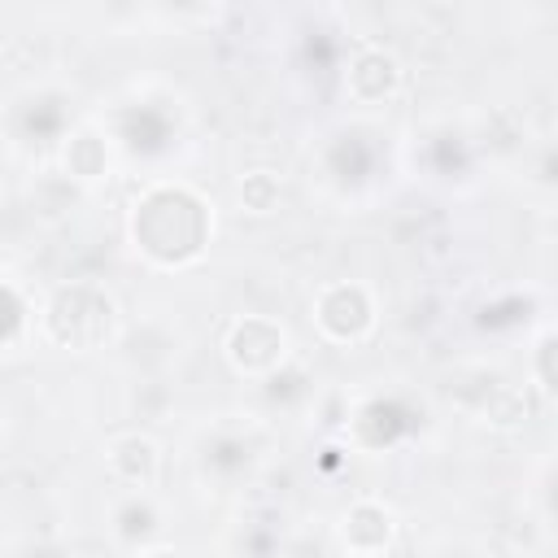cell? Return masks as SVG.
Instances as JSON below:
<instances>
[{"label": "cell", "instance_id": "cell-3", "mask_svg": "<svg viewBox=\"0 0 558 558\" xmlns=\"http://www.w3.org/2000/svg\"><path fill=\"white\" fill-rule=\"evenodd\" d=\"M70 131V96L65 92H26L9 109V135L22 148H48Z\"/></svg>", "mask_w": 558, "mask_h": 558}, {"label": "cell", "instance_id": "cell-13", "mask_svg": "<svg viewBox=\"0 0 558 558\" xmlns=\"http://www.w3.org/2000/svg\"><path fill=\"white\" fill-rule=\"evenodd\" d=\"M65 170L74 179L105 174V135L100 131H74V135H65Z\"/></svg>", "mask_w": 558, "mask_h": 558}, {"label": "cell", "instance_id": "cell-6", "mask_svg": "<svg viewBox=\"0 0 558 558\" xmlns=\"http://www.w3.org/2000/svg\"><path fill=\"white\" fill-rule=\"evenodd\" d=\"M283 349H288V340H283V327L279 323H270V318H240L235 327H231V336H227V357L240 366V371H248V375H270V371H279L283 366Z\"/></svg>", "mask_w": 558, "mask_h": 558}, {"label": "cell", "instance_id": "cell-2", "mask_svg": "<svg viewBox=\"0 0 558 558\" xmlns=\"http://www.w3.org/2000/svg\"><path fill=\"white\" fill-rule=\"evenodd\" d=\"M113 296L96 283H65L44 305V331L65 349H96L113 327Z\"/></svg>", "mask_w": 558, "mask_h": 558}, {"label": "cell", "instance_id": "cell-5", "mask_svg": "<svg viewBox=\"0 0 558 558\" xmlns=\"http://www.w3.org/2000/svg\"><path fill=\"white\" fill-rule=\"evenodd\" d=\"M314 323L327 340H362L375 323V305H371V292L362 283H331L318 292V305H314Z\"/></svg>", "mask_w": 558, "mask_h": 558}, {"label": "cell", "instance_id": "cell-14", "mask_svg": "<svg viewBox=\"0 0 558 558\" xmlns=\"http://www.w3.org/2000/svg\"><path fill=\"white\" fill-rule=\"evenodd\" d=\"M240 201H244L253 214H270V209L279 205V183H275V174H266V170L244 174V183H240Z\"/></svg>", "mask_w": 558, "mask_h": 558}, {"label": "cell", "instance_id": "cell-17", "mask_svg": "<svg viewBox=\"0 0 558 558\" xmlns=\"http://www.w3.org/2000/svg\"><path fill=\"white\" fill-rule=\"evenodd\" d=\"M17 558H65L61 549H52V545H26Z\"/></svg>", "mask_w": 558, "mask_h": 558}, {"label": "cell", "instance_id": "cell-7", "mask_svg": "<svg viewBox=\"0 0 558 558\" xmlns=\"http://www.w3.org/2000/svg\"><path fill=\"white\" fill-rule=\"evenodd\" d=\"M349 423H353V436L366 449H388V445H397L401 436H410L418 427L414 410L401 397H371L366 405H357L349 414Z\"/></svg>", "mask_w": 558, "mask_h": 558}, {"label": "cell", "instance_id": "cell-10", "mask_svg": "<svg viewBox=\"0 0 558 558\" xmlns=\"http://www.w3.org/2000/svg\"><path fill=\"white\" fill-rule=\"evenodd\" d=\"M340 532H344V541L353 545V554H379V549L388 545V536H392V514H388V506H379V501H353V506L344 510Z\"/></svg>", "mask_w": 558, "mask_h": 558}, {"label": "cell", "instance_id": "cell-11", "mask_svg": "<svg viewBox=\"0 0 558 558\" xmlns=\"http://www.w3.org/2000/svg\"><path fill=\"white\" fill-rule=\"evenodd\" d=\"M157 527H161V514H157V506H153L148 493H131V497L118 501V510H113V532H118L122 545H144Z\"/></svg>", "mask_w": 558, "mask_h": 558}, {"label": "cell", "instance_id": "cell-19", "mask_svg": "<svg viewBox=\"0 0 558 558\" xmlns=\"http://www.w3.org/2000/svg\"><path fill=\"white\" fill-rule=\"evenodd\" d=\"M353 558H384V554H353Z\"/></svg>", "mask_w": 558, "mask_h": 558}, {"label": "cell", "instance_id": "cell-8", "mask_svg": "<svg viewBox=\"0 0 558 558\" xmlns=\"http://www.w3.org/2000/svg\"><path fill=\"white\" fill-rule=\"evenodd\" d=\"M344 83H349V96H353V100H362V105H379V100H388V96L397 92V83H401V65H397V57L384 52V48H362V52L349 61Z\"/></svg>", "mask_w": 558, "mask_h": 558}, {"label": "cell", "instance_id": "cell-18", "mask_svg": "<svg viewBox=\"0 0 558 558\" xmlns=\"http://www.w3.org/2000/svg\"><path fill=\"white\" fill-rule=\"evenodd\" d=\"M144 558H183V554H174V549H153V554H144Z\"/></svg>", "mask_w": 558, "mask_h": 558}, {"label": "cell", "instance_id": "cell-12", "mask_svg": "<svg viewBox=\"0 0 558 558\" xmlns=\"http://www.w3.org/2000/svg\"><path fill=\"white\" fill-rule=\"evenodd\" d=\"M201 462H205V471H214L218 480H235V475L248 471V462H253V445H248L244 436H235V432H218V436L205 445Z\"/></svg>", "mask_w": 558, "mask_h": 558}, {"label": "cell", "instance_id": "cell-1", "mask_svg": "<svg viewBox=\"0 0 558 558\" xmlns=\"http://www.w3.org/2000/svg\"><path fill=\"white\" fill-rule=\"evenodd\" d=\"M131 240L157 266H183L201 257L209 240V209L196 192L179 183L148 187L131 209Z\"/></svg>", "mask_w": 558, "mask_h": 558}, {"label": "cell", "instance_id": "cell-15", "mask_svg": "<svg viewBox=\"0 0 558 558\" xmlns=\"http://www.w3.org/2000/svg\"><path fill=\"white\" fill-rule=\"evenodd\" d=\"M22 327H26V301H22V292L13 283L0 279V344L17 340Z\"/></svg>", "mask_w": 558, "mask_h": 558}, {"label": "cell", "instance_id": "cell-16", "mask_svg": "<svg viewBox=\"0 0 558 558\" xmlns=\"http://www.w3.org/2000/svg\"><path fill=\"white\" fill-rule=\"evenodd\" d=\"M549 349H554V336L545 331V336H541V344H536V366H541V388H545V392L554 388V371H549Z\"/></svg>", "mask_w": 558, "mask_h": 558}, {"label": "cell", "instance_id": "cell-4", "mask_svg": "<svg viewBox=\"0 0 558 558\" xmlns=\"http://www.w3.org/2000/svg\"><path fill=\"white\" fill-rule=\"evenodd\" d=\"M174 135H179V118H174L161 100L122 105L118 118H113V140H118L131 157H161V153H170Z\"/></svg>", "mask_w": 558, "mask_h": 558}, {"label": "cell", "instance_id": "cell-9", "mask_svg": "<svg viewBox=\"0 0 558 558\" xmlns=\"http://www.w3.org/2000/svg\"><path fill=\"white\" fill-rule=\"evenodd\" d=\"M109 466H113V475H118L126 488L144 493V488L157 480V445H153L148 436H140V432L118 436V440L109 445Z\"/></svg>", "mask_w": 558, "mask_h": 558}]
</instances>
